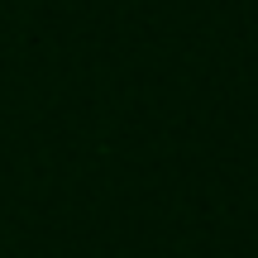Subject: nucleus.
Masks as SVG:
<instances>
[]
</instances>
